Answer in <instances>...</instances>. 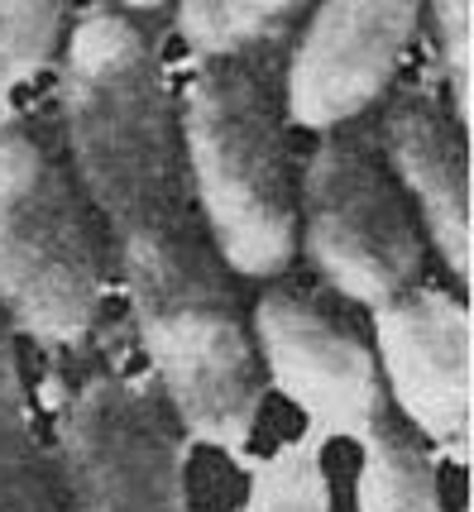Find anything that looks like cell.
I'll list each match as a JSON object with an SVG mask.
<instances>
[{
	"instance_id": "obj_11",
	"label": "cell",
	"mask_w": 474,
	"mask_h": 512,
	"mask_svg": "<svg viewBox=\"0 0 474 512\" xmlns=\"http://www.w3.org/2000/svg\"><path fill=\"white\" fill-rule=\"evenodd\" d=\"M0 512H58L53 469L39 446L24 369L5 326H0Z\"/></svg>"
},
{
	"instance_id": "obj_4",
	"label": "cell",
	"mask_w": 474,
	"mask_h": 512,
	"mask_svg": "<svg viewBox=\"0 0 474 512\" xmlns=\"http://www.w3.org/2000/svg\"><path fill=\"white\" fill-rule=\"evenodd\" d=\"M297 249L326 288L379 312L422 283V230L355 134H326L302 168Z\"/></svg>"
},
{
	"instance_id": "obj_5",
	"label": "cell",
	"mask_w": 474,
	"mask_h": 512,
	"mask_svg": "<svg viewBox=\"0 0 474 512\" xmlns=\"http://www.w3.org/2000/svg\"><path fill=\"white\" fill-rule=\"evenodd\" d=\"M187 436L154 383L91 369L58 402V484L68 512H192Z\"/></svg>"
},
{
	"instance_id": "obj_1",
	"label": "cell",
	"mask_w": 474,
	"mask_h": 512,
	"mask_svg": "<svg viewBox=\"0 0 474 512\" xmlns=\"http://www.w3.org/2000/svg\"><path fill=\"white\" fill-rule=\"evenodd\" d=\"M72 182L101 211L139 350L187 446L245 455L264 407L245 307L182 178L173 96L130 10L87 5L63 39Z\"/></svg>"
},
{
	"instance_id": "obj_13",
	"label": "cell",
	"mask_w": 474,
	"mask_h": 512,
	"mask_svg": "<svg viewBox=\"0 0 474 512\" xmlns=\"http://www.w3.org/2000/svg\"><path fill=\"white\" fill-rule=\"evenodd\" d=\"M321 436H297L249 469L245 512H331V479L321 469Z\"/></svg>"
},
{
	"instance_id": "obj_9",
	"label": "cell",
	"mask_w": 474,
	"mask_h": 512,
	"mask_svg": "<svg viewBox=\"0 0 474 512\" xmlns=\"http://www.w3.org/2000/svg\"><path fill=\"white\" fill-rule=\"evenodd\" d=\"M384 173L455 283H470V149L427 91H403L384 115Z\"/></svg>"
},
{
	"instance_id": "obj_6",
	"label": "cell",
	"mask_w": 474,
	"mask_h": 512,
	"mask_svg": "<svg viewBox=\"0 0 474 512\" xmlns=\"http://www.w3.org/2000/svg\"><path fill=\"white\" fill-rule=\"evenodd\" d=\"M249 321V345L264 388H278L321 441H364L384 422L388 398L374 350L326 316L312 297L269 288Z\"/></svg>"
},
{
	"instance_id": "obj_15",
	"label": "cell",
	"mask_w": 474,
	"mask_h": 512,
	"mask_svg": "<svg viewBox=\"0 0 474 512\" xmlns=\"http://www.w3.org/2000/svg\"><path fill=\"white\" fill-rule=\"evenodd\" d=\"M431 34L441 53V72L451 87V120L455 130H470V5L446 0L431 10Z\"/></svg>"
},
{
	"instance_id": "obj_10",
	"label": "cell",
	"mask_w": 474,
	"mask_h": 512,
	"mask_svg": "<svg viewBox=\"0 0 474 512\" xmlns=\"http://www.w3.org/2000/svg\"><path fill=\"white\" fill-rule=\"evenodd\" d=\"M307 15L302 0H182L173 29L197 63H245L293 39Z\"/></svg>"
},
{
	"instance_id": "obj_12",
	"label": "cell",
	"mask_w": 474,
	"mask_h": 512,
	"mask_svg": "<svg viewBox=\"0 0 474 512\" xmlns=\"http://www.w3.org/2000/svg\"><path fill=\"white\" fill-rule=\"evenodd\" d=\"M355 512H446L431 450L388 417L360 441Z\"/></svg>"
},
{
	"instance_id": "obj_7",
	"label": "cell",
	"mask_w": 474,
	"mask_h": 512,
	"mask_svg": "<svg viewBox=\"0 0 474 512\" xmlns=\"http://www.w3.org/2000/svg\"><path fill=\"white\" fill-rule=\"evenodd\" d=\"M427 10L417 0H336L307 5L288 58V120L297 130L340 134L393 87Z\"/></svg>"
},
{
	"instance_id": "obj_8",
	"label": "cell",
	"mask_w": 474,
	"mask_h": 512,
	"mask_svg": "<svg viewBox=\"0 0 474 512\" xmlns=\"http://www.w3.org/2000/svg\"><path fill=\"white\" fill-rule=\"evenodd\" d=\"M374 364L384 398L398 402L412 436L465 455L470 426V307L451 288L417 283L374 312Z\"/></svg>"
},
{
	"instance_id": "obj_2",
	"label": "cell",
	"mask_w": 474,
	"mask_h": 512,
	"mask_svg": "<svg viewBox=\"0 0 474 512\" xmlns=\"http://www.w3.org/2000/svg\"><path fill=\"white\" fill-rule=\"evenodd\" d=\"M182 178L230 283H278L297 264L288 134L245 63H197L173 106Z\"/></svg>"
},
{
	"instance_id": "obj_3",
	"label": "cell",
	"mask_w": 474,
	"mask_h": 512,
	"mask_svg": "<svg viewBox=\"0 0 474 512\" xmlns=\"http://www.w3.org/2000/svg\"><path fill=\"white\" fill-rule=\"evenodd\" d=\"M106 302L101 249L72 173L29 125L0 120V312L44 350H77Z\"/></svg>"
},
{
	"instance_id": "obj_14",
	"label": "cell",
	"mask_w": 474,
	"mask_h": 512,
	"mask_svg": "<svg viewBox=\"0 0 474 512\" xmlns=\"http://www.w3.org/2000/svg\"><path fill=\"white\" fill-rule=\"evenodd\" d=\"M68 24V5L58 0H0V101L53 63L58 44L68 39Z\"/></svg>"
}]
</instances>
